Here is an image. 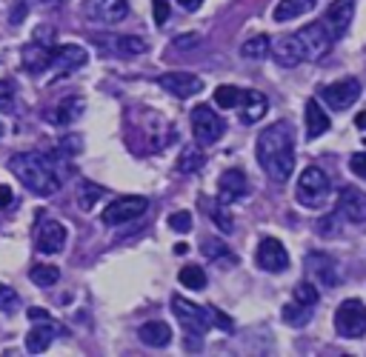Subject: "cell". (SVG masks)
I'll list each match as a JSON object with an SVG mask.
<instances>
[{
	"label": "cell",
	"mask_w": 366,
	"mask_h": 357,
	"mask_svg": "<svg viewBox=\"0 0 366 357\" xmlns=\"http://www.w3.org/2000/svg\"><path fill=\"white\" fill-rule=\"evenodd\" d=\"M257 163L274 183H286L295 171V134L292 126L277 120L257 137Z\"/></svg>",
	"instance_id": "1"
},
{
	"label": "cell",
	"mask_w": 366,
	"mask_h": 357,
	"mask_svg": "<svg viewBox=\"0 0 366 357\" xmlns=\"http://www.w3.org/2000/svg\"><path fill=\"white\" fill-rule=\"evenodd\" d=\"M9 171L37 197H51L60 191V177L51 160L40 151H17L9 157Z\"/></svg>",
	"instance_id": "2"
},
{
	"label": "cell",
	"mask_w": 366,
	"mask_h": 357,
	"mask_svg": "<svg viewBox=\"0 0 366 357\" xmlns=\"http://www.w3.org/2000/svg\"><path fill=\"white\" fill-rule=\"evenodd\" d=\"M297 203L306 208H320L329 200V177L320 166H306L297 177Z\"/></svg>",
	"instance_id": "3"
},
{
	"label": "cell",
	"mask_w": 366,
	"mask_h": 357,
	"mask_svg": "<svg viewBox=\"0 0 366 357\" xmlns=\"http://www.w3.org/2000/svg\"><path fill=\"white\" fill-rule=\"evenodd\" d=\"M335 331L343 340H357L366 334V306L355 297L343 300L335 311Z\"/></svg>",
	"instance_id": "4"
},
{
	"label": "cell",
	"mask_w": 366,
	"mask_h": 357,
	"mask_svg": "<svg viewBox=\"0 0 366 357\" xmlns=\"http://www.w3.org/2000/svg\"><path fill=\"white\" fill-rule=\"evenodd\" d=\"M146 208H149V197H140V194H126V197L112 200V203L103 208L100 220H103L106 226H123V223H129V220L140 217Z\"/></svg>",
	"instance_id": "5"
},
{
	"label": "cell",
	"mask_w": 366,
	"mask_h": 357,
	"mask_svg": "<svg viewBox=\"0 0 366 357\" xmlns=\"http://www.w3.org/2000/svg\"><path fill=\"white\" fill-rule=\"evenodd\" d=\"M226 131V123L217 117V111L212 106H194L192 109V134L197 143H214L220 140Z\"/></svg>",
	"instance_id": "6"
},
{
	"label": "cell",
	"mask_w": 366,
	"mask_h": 357,
	"mask_svg": "<svg viewBox=\"0 0 366 357\" xmlns=\"http://www.w3.org/2000/svg\"><path fill=\"white\" fill-rule=\"evenodd\" d=\"M317 94H320V100H323L329 109L343 111V109H349V106L360 97V80L343 77V80H335V83H329V86H320Z\"/></svg>",
	"instance_id": "7"
},
{
	"label": "cell",
	"mask_w": 366,
	"mask_h": 357,
	"mask_svg": "<svg viewBox=\"0 0 366 357\" xmlns=\"http://www.w3.org/2000/svg\"><path fill=\"white\" fill-rule=\"evenodd\" d=\"M306 271L312 277V283L317 286H340V271H337V260L326 251H309L306 254Z\"/></svg>",
	"instance_id": "8"
},
{
	"label": "cell",
	"mask_w": 366,
	"mask_h": 357,
	"mask_svg": "<svg viewBox=\"0 0 366 357\" xmlns=\"http://www.w3.org/2000/svg\"><path fill=\"white\" fill-rule=\"evenodd\" d=\"M254 263H257L263 271L277 274V271H286V268H289V251H286V246H283L280 240L263 237V240L257 243V248H254Z\"/></svg>",
	"instance_id": "9"
},
{
	"label": "cell",
	"mask_w": 366,
	"mask_h": 357,
	"mask_svg": "<svg viewBox=\"0 0 366 357\" xmlns=\"http://www.w3.org/2000/svg\"><path fill=\"white\" fill-rule=\"evenodd\" d=\"M172 311L177 317V323L189 331V334H203L209 328V317H206V308L203 306H194L192 300L174 294L172 297Z\"/></svg>",
	"instance_id": "10"
},
{
	"label": "cell",
	"mask_w": 366,
	"mask_h": 357,
	"mask_svg": "<svg viewBox=\"0 0 366 357\" xmlns=\"http://www.w3.org/2000/svg\"><path fill=\"white\" fill-rule=\"evenodd\" d=\"M83 14L92 23L100 26H114L129 14V3L126 0H86L83 3Z\"/></svg>",
	"instance_id": "11"
},
{
	"label": "cell",
	"mask_w": 366,
	"mask_h": 357,
	"mask_svg": "<svg viewBox=\"0 0 366 357\" xmlns=\"http://www.w3.org/2000/svg\"><path fill=\"white\" fill-rule=\"evenodd\" d=\"M89 60L86 49L74 46V43H63V46H54L51 49V69H54V77H66L77 69H83Z\"/></svg>",
	"instance_id": "12"
},
{
	"label": "cell",
	"mask_w": 366,
	"mask_h": 357,
	"mask_svg": "<svg viewBox=\"0 0 366 357\" xmlns=\"http://www.w3.org/2000/svg\"><path fill=\"white\" fill-rule=\"evenodd\" d=\"M337 217H343L346 223H366V191L355 188V186H346L340 188L337 194Z\"/></svg>",
	"instance_id": "13"
},
{
	"label": "cell",
	"mask_w": 366,
	"mask_h": 357,
	"mask_svg": "<svg viewBox=\"0 0 366 357\" xmlns=\"http://www.w3.org/2000/svg\"><path fill=\"white\" fill-rule=\"evenodd\" d=\"M297 40H300V46H303L306 60L323 57V54L329 51V46H332V34L326 31L323 23H309V26H303V29L297 31Z\"/></svg>",
	"instance_id": "14"
},
{
	"label": "cell",
	"mask_w": 366,
	"mask_h": 357,
	"mask_svg": "<svg viewBox=\"0 0 366 357\" xmlns=\"http://www.w3.org/2000/svg\"><path fill=\"white\" fill-rule=\"evenodd\" d=\"M246 191H249V180L240 169H226L220 174V180H217V203L220 206L237 203L240 197H246Z\"/></svg>",
	"instance_id": "15"
},
{
	"label": "cell",
	"mask_w": 366,
	"mask_h": 357,
	"mask_svg": "<svg viewBox=\"0 0 366 357\" xmlns=\"http://www.w3.org/2000/svg\"><path fill=\"white\" fill-rule=\"evenodd\" d=\"M157 83L169 91V94H174V97H192V94H197L200 89H203V80L197 77V74H192V71H169V74H160L157 77Z\"/></svg>",
	"instance_id": "16"
},
{
	"label": "cell",
	"mask_w": 366,
	"mask_h": 357,
	"mask_svg": "<svg viewBox=\"0 0 366 357\" xmlns=\"http://www.w3.org/2000/svg\"><path fill=\"white\" fill-rule=\"evenodd\" d=\"M352 17H355V0H335V3L329 6L326 17H323V26H326V31L332 34V40H337V37L346 34Z\"/></svg>",
	"instance_id": "17"
},
{
	"label": "cell",
	"mask_w": 366,
	"mask_h": 357,
	"mask_svg": "<svg viewBox=\"0 0 366 357\" xmlns=\"http://www.w3.org/2000/svg\"><path fill=\"white\" fill-rule=\"evenodd\" d=\"M66 246V226L57 220H43L37 231V251L40 254H57Z\"/></svg>",
	"instance_id": "18"
},
{
	"label": "cell",
	"mask_w": 366,
	"mask_h": 357,
	"mask_svg": "<svg viewBox=\"0 0 366 357\" xmlns=\"http://www.w3.org/2000/svg\"><path fill=\"white\" fill-rule=\"evenodd\" d=\"M272 54H274V60H277L280 66H286V69H295L297 63L306 60L297 34H283L280 40H274V43H272Z\"/></svg>",
	"instance_id": "19"
},
{
	"label": "cell",
	"mask_w": 366,
	"mask_h": 357,
	"mask_svg": "<svg viewBox=\"0 0 366 357\" xmlns=\"http://www.w3.org/2000/svg\"><path fill=\"white\" fill-rule=\"evenodd\" d=\"M237 106H240V123H246V126L263 120V114L269 111V100H266V94L257 91V89L243 91V97H240Z\"/></svg>",
	"instance_id": "20"
},
{
	"label": "cell",
	"mask_w": 366,
	"mask_h": 357,
	"mask_svg": "<svg viewBox=\"0 0 366 357\" xmlns=\"http://www.w3.org/2000/svg\"><path fill=\"white\" fill-rule=\"evenodd\" d=\"M20 57H23V60H20L23 69H26L29 74H40V71H46V69L51 66V49L43 46L40 40H37V43H29Z\"/></svg>",
	"instance_id": "21"
},
{
	"label": "cell",
	"mask_w": 366,
	"mask_h": 357,
	"mask_svg": "<svg viewBox=\"0 0 366 357\" xmlns=\"http://www.w3.org/2000/svg\"><path fill=\"white\" fill-rule=\"evenodd\" d=\"M80 114H83V100H80V97H66V100H60L54 109L46 111V120H49L51 126H71Z\"/></svg>",
	"instance_id": "22"
},
{
	"label": "cell",
	"mask_w": 366,
	"mask_h": 357,
	"mask_svg": "<svg viewBox=\"0 0 366 357\" xmlns=\"http://www.w3.org/2000/svg\"><path fill=\"white\" fill-rule=\"evenodd\" d=\"M57 337V326L54 323H49V320H34V328L26 334V351H31V354H43L49 346H51V340Z\"/></svg>",
	"instance_id": "23"
},
{
	"label": "cell",
	"mask_w": 366,
	"mask_h": 357,
	"mask_svg": "<svg viewBox=\"0 0 366 357\" xmlns=\"http://www.w3.org/2000/svg\"><path fill=\"white\" fill-rule=\"evenodd\" d=\"M137 337H140V343L149 346V348H163V346L172 343V328H169L163 320H149V323H143V326L137 328Z\"/></svg>",
	"instance_id": "24"
},
{
	"label": "cell",
	"mask_w": 366,
	"mask_h": 357,
	"mask_svg": "<svg viewBox=\"0 0 366 357\" xmlns=\"http://www.w3.org/2000/svg\"><path fill=\"white\" fill-rule=\"evenodd\" d=\"M303 120H306V137L309 140H317L320 134H326L329 131V114L323 111V106L317 103V100H309L306 103V111H303Z\"/></svg>",
	"instance_id": "25"
},
{
	"label": "cell",
	"mask_w": 366,
	"mask_h": 357,
	"mask_svg": "<svg viewBox=\"0 0 366 357\" xmlns=\"http://www.w3.org/2000/svg\"><path fill=\"white\" fill-rule=\"evenodd\" d=\"M200 248H203V254H206L209 260H217V263H220V266H226V268L237 263L234 251H232L223 240H203V246H200Z\"/></svg>",
	"instance_id": "26"
},
{
	"label": "cell",
	"mask_w": 366,
	"mask_h": 357,
	"mask_svg": "<svg viewBox=\"0 0 366 357\" xmlns=\"http://www.w3.org/2000/svg\"><path fill=\"white\" fill-rule=\"evenodd\" d=\"M315 3H317V0H280L277 9H274V20H277V23L295 20V17H300L303 11H309Z\"/></svg>",
	"instance_id": "27"
},
{
	"label": "cell",
	"mask_w": 366,
	"mask_h": 357,
	"mask_svg": "<svg viewBox=\"0 0 366 357\" xmlns=\"http://www.w3.org/2000/svg\"><path fill=\"white\" fill-rule=\"evenodd\" d=\"M269 51H272V40L266 34H254V37L240 43V54L249 57V60H263Z\"/></svg>",
	"instance_id": "28"
},
{
	"label": "cell",
	"mask_w": 366,
	"mask_h": 357,
	"mask_svg": "<svg viewBox=\"0 0 366 357\" xmlns=\"http://www.w3.org/2000/svg\"><path fill=\"white\" fill-rule=\"evenodd\" d=\"M149 49V43L143 40V37H137V34H120L117 40H114V51L120 54V57H137V54H143Z\"/></svg>",
	"instance_id": "29"
},
{
	"label": "cell",
	"mask_w": 366,
	"mask_h": 357,
	"mask_svg": "<svg viewBox=\"0 0 366 357\" xmlns=\"http://www.w3.org/2000/svg\"><path fill=\"white\" fill-rule=\"evenodd\" d=\"M203 163H206V154H203L200 149L189 146V149H183L180 157H177V171H180V174H194V171L203 169Z\"/></svg>",
	"instance_id": "30"
},
{
	"label": "cell",
	"mask_w": 366,
	"mask_h": 357,
	"mask_svg": "<svg viewBox=\"0 0 366 357\" xmlns=\"http://www.w3.org/2000/svg\"><path fill=\"white\" fill-rule=\"evenodd\" d=\"M29 277H31L34 286H40V288H51V286L60 280V268L51 266V263H37V266H31Z\"/></svg>",
	"instance_id": "31"
},
{
	"label": "cell",
	"mask_w": 366,
	"mask_h": 357,
	"mask_svg": "<svg viewBox=\"0 0 366 357\" xmlns=\"http://www.w3.org/2000/svg\"><path fill=\"white\" fill-rule=\"evenodd\" d=\"M312 308H315V306H306V303L292 300V303H286V306H283L280 317H283L289 326H306V323L312 320Z\"/></svg>",
	"instance_id": "32"
},
{
	"label": "cell",
	"mask_w": 366,
	"mask_h": 357,
	"mask_svg": "<svg viewBox=\"0 0 366 357\" xmlns=\"http://www.w3.org/2000/svg\"><path fill=\"white\" fill-rule=\"evenodd\" d=\"M100 197H103V188H100L97 183H89V180L80 183V188H77V206H80L83 211H92Z\"/></svg>",
	"instance_id": "33"
},
{
	"label": "cell",
	"mask_w": 366,
	"mask_h": 357,
	"mask_svg": "<svg viewBox=\"0 0 366 357\" xmlns=\"http://www.w3.org/2000/svg\"><path fill=\"white\" fill-rule=\"evenodd\" d=\"M177 280H180L186 288H194V291L206 288V271H203L200 266H183L180 274H177Z\"/></svg>",
	"instance_id": "34"
},
{
	"label": "cell",
	"mask_w": 366,
	"mask_h": 357,
	"mask_svg": "<svg viewBox=\"0 0 366 357\" xmlns=\"http://www.w3.org/2000/svg\"><path fill=\"white\" fill-rule=\"evenodd\" d=\"M292 300L306 303V306H317L320 294H317V288H315L312 280H300V283H295V288H292Z\"/></svg>",
	"instance_id": "35"
},
{
	"label": "cell",
	"mask_w": 366,
	"mask_h": 357,
	"mask_svg": "<svg viewBox=\"0 0 366 357\" xmlns=\"http://www.w3.org/2000/svg\"><path fill=\"white\" fill-rule=\"evenodd\" d=\"M240 97H243V91L234 89V86H217V89H214V103H217L220 109H237Z\"/></svg>",
	"instance_id": "36"
},
{
	"label": "cell",
	"mask_w": 366,
	"mask_h": 357,
	"mask_svg": "<svg viewBox=\"0 0 366 357\" xmlns=\"http://www.w3.org/2000/svg\"><path fill=\"white\" fill-rule=\"evenodd\" d=\"M17 106V86L14 80H0V114H11Z\"/></svg>",
	"instance_id": "37"
},
{
	"label": "cell",
	"mask_w": 366,
	"mask_h": 357,
	"mask_svg": "<svg viewBox=\"0 0 366 357\" xmlns=\"http://www.w3.org/2000/svg\"><path fill=\"white\" fill-rule=\"evenodd\" d=\"M206 308V317H209V326H220V328H226V331H232L234 328V323H232V317H226L223 311H217L214 306H203Z\"/></svg>",
	"instance_id": "38"
},
{
	"label": "cell",
	"mask_w": 366,
	"mask_h": 357,
	"mask_svg": "<svg viewBox=\"0 0 366 357\" xmlns=\"http://www.w3.org/2000/svg\"><path fill=\"white\" fill-rule=\"evenodd\" d=\"M169 228L186 234V231L192 228V214H189V211H174V214H169Z\"/></svg>",
	"instance_id": "39"
},
{
	"label": "cell",
	"mask_w": 366,
	"mask_h": 357,
	"mask_svg": "<svg viewBox=\"0 0 366 357\" xmlns=\"http://www.w3.org/2000/svg\"><path fill=\"white\" fill-rule=\"evenodd\" d=\"M17 306H20L17 291L9 288V286H0V311H14Z\"/></svg>",
	"instance_id": "40"
},
{
	"label": "cell",
	"mask_w": 366,
	"mask_h": 357,
	"mask_svg": "<svg viewBox=\"0 0 366 357\" xmlns=\"http://www.w3.org/2000/svg\"><path fill=\"white\" fill-rule=\"evenodd\" d=\"M349 169H352L357 177H363V180H366V151L352 154V157H349Z\"/></svg>",
	"instance_id": "41"
},
{
	"label": "cell",
	"mask_w": 366,
	"mask_h": 357,
	"mask_svg": "<svg viewBox=\"0 0 366 357\" xmlns=\"http://www.w3.org/2000/svg\"><path fill=\"white\" fill-rule=\"evenodd\" d=\"M212 223L220 228V231H232L234 228V223H232V217L223 211V208H214V214H212Z\"/></svg>",
	"instance_id": "42"
},
{
	"label": "cell",
	"mask_w": 366,
	"mask_h": 357,
	"mask_svg": "<svg viewBox=\"0 0 366 357\" xmlns=\"http://www.w3.org/2000/svg\"><path fill=\"white\" fill-rule=\"evenodd\" d=\"M169 20V0H154V23L163 26Z\"/></svg>",
	"instance_id": "43"
},
{
	"label": "cell",
	"mask_w": 366,
	"mask_h": 357,
	"mask_svg": "<svg viewBox=\"0 0 366 357\" xmlns=\"http://www.w3.org/2000/svg\"><path fill=\"white\" fill-rule=\"evenodd\" d=\"M11 203H14V191L0 183V208H6V206H11Z\"/></svg>",
	"instance_id": "44"
},
{
	"label": "cell",
	"mask_w": 366,
	"mask_h": 357,
	"mask_svg": "<svg viewBox=\"0 0 366 357\" xmlns=\"http://www.w3.org/2000/svg\"><path fill=\"white\" fill-rule=\"evenodd\" d=\"M197 43H200V37H197V34H183V37H177V40H174V46H180V49L197 46Z\"/></svg>",
	"instance_id": "45"
},
{
	"label": "cell",
	"mask_w": 366,
	"mask_h": 357,
	"mask_svg": "<svg viewBox=\"0 0 366 357\" xmlns=\"http://www.w3.org/2000/svg\"><path fill=\"white\" fill-rule=\"evenodd\" d=\"M29 320L34 323V320H49V314L43 311V308H29Z\"/></svg>",
	"instance_id": "46"
},
{
	"label": "cell",
	"mask_w": 366,
	"mask_h": 357,
	"mask_svg": "<svg viewBox=\"0 0 366 357\" xmlns=\"http://www.w3.org/2000/svg\"><path fill=\"white\" fill-rule=\"evenodd\" d=\"M183 9H189V11H194V9H200L203 6V0H177Z\"/></svg>",
	"instance_id": "47"
},
{
	"label": "cell",
	"mask_w": 366,
	"mask_h": 357,
	"mask_svg": "<svg viewBox=\"0 0 366 357\" xmlns=\"http://www.w3.org/2000/svg\"><path fill=\"white\" fill-rule=\"evenodd\" d=\"M355 126H360V129H366V111H360V114L355 117Z\"/></svg>",
	"instance_id": "48"
},
{
	"label": "cell",
	"mask_w": 366,
	"mask_h": 357,
	"mask_svg": "<svg viewBox=\"0 0 366 357\" xmlns=\"http://www.w3.org/2000/svg\"><path fill=\"white\" fill-rule=\"evenodd\" d=\"M0 134H3V126H0Z\"/></svg>",
	"instance_id": "49"
}]
</instances>
